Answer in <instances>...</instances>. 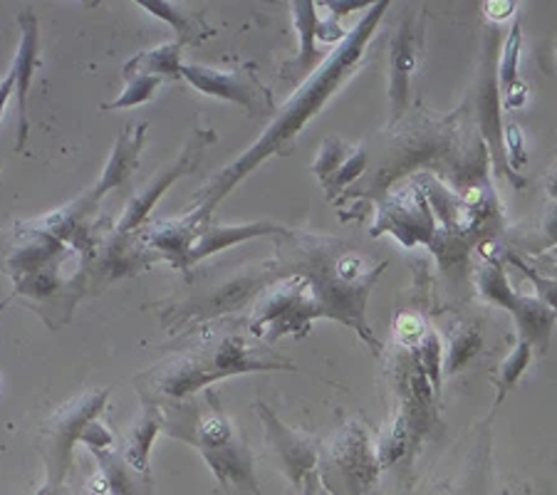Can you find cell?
I'll use <instances>...</instances> for the list:
<instances>
[{
    "mask_svg": "<svg viewBox=\"0 0 557 495\" xmlns=\"http://www.w3.org/2000/svg\"><path fill=\"white\" fill-rule=\"evenodd\" d=\"M488 260L475 270L473 281L479 285V293L486 297L488 302L498 305V308H506L513 314L520 330V337L528 339L530 345L545 352L547 345H550V332L555 322V308L545 305L541 300H533V297L516 293L508 283L506 263L498 253H491L486 250Z\"/></svg>",
    "mask_w": 557,
    "mask_h": 495,
    "instance_id": "10",
    "label": "cell"
},
{
    "mask_svg": "<svg viewBox=\"0 0 557 495\" xmlns=\"http://www.w3.org/2000/svg\"><path fill=\"white\" fill-rule=\"evenodd\" d=\"M367 164H370V154H367V149L349 147L347 157L339 161V166L332 171V176L322 184L330 201H335L339 194H345L349 186H355L357 178H362L367 174Z\"/></svg>",
    "mask_w": 557,
    "mask_h": 495,
    "instance_id": "28",
    "label": "cell"
},
{
    "mask_svg": "<svg viewBox=\"0 0 557 495\" xmlns=\"http://www.w3.org/2000/svg\"><path fill=\"white\" fill-rule=\"evenodd\" d=\"M372 236H382V233H392L404 248L431 246L436 233V215L431 211L424 191L417 184V178H411L407 188H401L389 198H384L380 206V219L374 221Z\"/></svg>",
    "mask_w": 557,
    "mask_h": 495,
    "instance_id": "14",
    "label": "cell"
},
{
    "mask_svg": "<svg viewBox=\"0 0 557 495\" xmlns=\"http://www.w3.org/2000/svg\"><path fill=\"white\" fill-rule=\"evenodd\" d=\"M134 3L141 5L149 15H154V17H159V21H164L166 25H172L178 35L176 40L184 45H196V42L213 38L215 35V30L211 28V25H206L201 15L182 11V8L172 3V0H134Z\"/></svg>",
    "mask_w": 557,
    "mask_h": 495,
    "instance_id": "23",
    "label": "cell"
},
{
    "mask_svg": "<svg viewBox=\"0 0 557 495\" xmlns=\"http://www.w3.org/2000/svg\"><path fill=\"white\" fill-rule=\"evenodd\" d=\"M147 127H149L147 122H139V124H127V127L120 132V137H116V141H114L112 157H110V161H107L100 182H97L92 191H87L89 201L100 206L104 194H110L112 188H120L129 182L132 171L139 166L144 139H147Z\"/></svg>",
    "mask_w": 557,
    "mask_h": 495,
    "instance_id": "20",
    "label": "cell"
},
{
    "mask_svg": "<svg viewBox=\"0 0 557 495\" xmlns=\"http://www.w3.org/2000/svg\"><path fill=\"white\" fill-rule=\"evenodd\" d=\"M483 349V337L479 325H463L458 322L454 325L451 335H448V349L444 352V374L454 376L466 369V364L471 362L473 357H479V352Z\"/></svg>",
    "mask_w": 557,
    "mask_h": 495,
    "instance_id": "26",
    "label": "cell"
},
{
    "mask_svg": "<svg viewBox=\"0 0 557 495\" xmlns=\"http://www.w3.org/2000/svg\"><path fill=\"white\" fill-rule=\"evenodd\" d=\"M77 441H79V444H85L89 451H102V448H112L114 446V436L97 419L87 421L85 429L79 431V438Z\"/></svg>",
    "mask_w": 557,
    "mask_h": 495,
    "instance_id": "33",
    "label": "cell"
},
{
    "mask_svg": "<svg viewBox=\"0 0 557 495\" xmlns=\"http://www.w3.org/2000/svg\"><path fill=\"white\" fill-rule=\"evenodd\" d=\"M159 431H164V409L157 407V404L144 401L141 419L134 424L122 454L124 463H127L134 473L149 475V454Z\"/></svg>",
    "mask_w": 557,
    "mask_h": 495,
    "instance_id": "22",
    "label": "cell"
},
{
    "mask_svg": "<svg viewBox=\"0 0 557 495\" xmlns=\"http://www.w3.org/2000/svg\"><path fill=\"white\" fill-rule=\"evenodd\" d=\"M347 35V30L339 28V21L335 17H327V21H318V30H314V38L322 42H339Z\"/></svg>",
    "mask_w": 557,
    "mask_h": 495,
    "instance_id": "36",
    "label": "cell"
},
{
    "mask_svg": "<svg viewBox=\"0 0 557 495\" xmlns=\"http://www.w3.org/2000/svg\"><path fill=\"white\" fill-rule=\"evenodd\" d=\"M215 141V132L213 129H206V127H196L191 132V137H188L186 147L182 154H178V159L174 161V164H169L164 169V174H161L159 178H154L144 191H139L137 196L132 198V201L127 203V209H124L120 223H116V231L120 233H137L144 223H147L149 213L154 206L161 201V196H164L169 191V186H172L174 182H178V178H184L188 174H194L196 169H199L201 159L206 154V149L211 147V144Z\"/></svg>",
    "mask_w": 557,
    "mask_h": 495,
    "instance_id": "15",
    "label": "cell"
},
{
    "mask_svg": "<svg viewBox=\"0 0 557 495\" xmlns=\"http://www.w3.org/2000/svg\"><path fill=\"white\" fill-rule=\"evenodd\" d=\"M293 21H295V30L300 35V52L295 55L290 62L283 65V79H298L308 77L310 72L320 65V52L314 50V30H318V11H314V0H293Z\"/></svg>",
    "mask_w": 557,
    "mask_h": 495,
    "instance_id": "21",
    "label": "cell"
},
{
    "mask_svg": "<svg viewBox=\"0 0 557 495\" xmlns=\"http://www.w3.org/2000/svg\"><path fill=\"white\" fill-rule=\"evenodd\" d=\"M314 320H322V310L308 281L300 275H281L256 297L248 332L265 345H275L283 337H305Z\"/></svg>",
    "mask_w": 557,
    "mask_h": 495,
    "instance_id": "8",
    "label": "cell"
},
{
    "mask_svg": "<svg viewBox=\"0 0 557 495\" xmlns=\"http://www.w3.org/2000/svg\"><path fill=\"white\" fill-rule=\"evenodd\" d=\"M374 3H380V0H322V5L327 8L330 17H335V21L357 11H370Z\"/></svg>",
    "mask_w": 557,
    "mask_h": 495,
    "instance_id": "34",
    "label": "cell"
},
{
    "mask_svg": "<svg viewBox=\"0 0 557 495\" xmlns=\"http://www.w3.org/2000/svg\"><path fill=\"white\" fill-rule=\"evenodd\" d=\"M364 495H376V493H374V491H367V493H364Z\"/></svg>",
    "mask_w": 557,
    "mask_h": 495,
    "instance_id": "40",
    "label": "cell"
},
{
    "mask_svg": "<svg viewBox=\"0 0 557 495\" xmlns=\"http://www.w3.org/2000/svg\"><path fill=\"white\" fill-rule=\"evenodd\" d=\"M300 493L302 495H322V485H320V481H318V473H310L308 479L302 481V485H300Z\"/></svg>",
    "mask_w": 557,
    "mask_h": 495,
    "instance_id": "38",
    "label": "cell"
},
{
    "mask_svg": "<svg viewBox=\"0 0 557 495\" xmlns=\"http://www.w3.org/2000/svg\"><path fill=\"white\" fill-rule=\"evenodd\" d=\"M253 407L258 411L260 421H263L268 444H271V451L277 456V461H281L283 473L287 475V481L300 491L302 481L308 479V475L314 471V466H318L320 446H322L320 438L283 424L265 401H256Z\"/></svg>",
    "mask_w": 557,
    "mask_h": 495,
    "instance_id": "16",
    "label": "cell"
},
{
    "mask_svg": "<svg viewBox=\"0 0 557 495\" xmlns=\"http://www.w3.org/2000/svg\"><path fill=\"white\" fill-rule=\"evenodd\" d=\"M518 0H483V13H486L488 21L503 23L513 15Z\"/></svg>",
    "mask_w": 557,
    "mask_h": 495,
    "instance_id": "35",
    "label": "cell"
},
{
    "mask_svg": "<svg viewBox=\"0 0 557 495\" xmlns=\"http://www.w3.org/2000/svg\"><path fill=\"white\" fill-rule=\"evenodd\" d=\"M496 45L498 33L491 30L486 35V45H483L481 58V75L479 85H475L473 107H475V122H479V134L483 144H486L488 159L493 161L500 174L510 178V184L518 188L525 186V178H520L513 169H510L506 159V149H503V116H500V89H498V72H496Z\"/></svg>",
    "mask_w": 557,
    "mask_h": 495,
    "instance_id": "12",
    "label": "cell"
},
{
    "mask_svg": "<svg viewBox=\"0 0 557 495\" xmlns=\"http://www.w3.org/2000/svg\"><path fill=\"white\" fill-rule=\"evenodd\" d=\"M380 461L362 419H349L347 424L320 446L314 466L322 491L327 495H364L380 479Z\"/></svg>",
    "mask_w": 557,
    "mask_h": 495,
    "instance_id": "7",
    "label": "cell"
},
{
    "mask_svg": "<svg viewBox=\"0 0 557 495\" xmlns=\"http://www.w3.org/2000/svg\"><path fill=\"white\" fill-rule=\"evenodd\" d=\"M17 25H21L23 38L21 45H17L15 60H13V75H15V89L13 95L17 97V139H15V149L23 151L25 144H28V132H30V122H28V92H30V83L35 70H38L40 62V48H38V17H35L33 11H23L21 17H17Z\"/></svg>",
    "mask_w": 557,
    "mask_h": 495,
    "instance_id": "18",
    "label": "cell"
},
{
    "mask_svg": "<svg viewBox=\"0 0 557 495\" xmlns=\"http://www.w3.org/2000/svg\"><path fill=\"white\" fill-rule=\"evenodd\" d=\"M392 382L394 392L399 396V417L407 421V429L411 434L414 446L421 444V438L434 431L438 424V394L426 380L424 369L419 367L417 357L411 349L399 347L392 357Z\"/></svg>",
    "mask_w": 557,
    "mask_h": 495,
    "instance_id": "13",
    "label": "cell"
},
{
    "mask_svg": "<svg viewBox=\"0 0 557 495\" xmlns=\"http://www.w3.org/2000/svg\"><path fill=\"white\" fill-rule=\"evenodd\" d=\"M161 85V77L157 75H144V72H134L127 77V87L122 89V95L114 102L104 104V110H127V107H137L149 102L157 95V87Z\"/></svg>",
    "mask_w": 557,
    "mask_h": 495,
    "instance_id": "31",
    "label": "cell"
},
{
    "mask_svg": "<svg viewBox=\"0 0 557 495\" xmlns=\"http://www.w3.org/2000/svg\"><path fill=\"white\" fill-rule=\"evenodd\" d=\"M182 50L184 42H166L159 45L154 50L139 52L134 55L127 65H124V75H134V72H144V75H157L169 79H182Z\"/></svg>",
    "mask_w": 557,
    "mask_h": 495,
    "instance_id": "24",
    "label": "cell"
},
{
    "mask_svg": "<svg viewBox=\"0 0 557 495\" xmlns=\"http://www.w3.org/2000/svg\"><path fill=\"white\" fill-rule=\"evenodd\" d=\"M79 3H83L85 8H97V5H102L104 0H79Z\"/></svg>",
    "mask_w": 557,
    "mask_h": 495,
    "instance_id": "39",
    "label": "cell"
},
{
    "mask_svg": "<svg viewBox=\"0 0 557 495\" xmlns=\"http://www.w3.org/2000/svg\"><path fill=\"white\" fill-rule=\"evenodd\" d=\"M287 228L277 226V223L271 221H260V223H246V226H215V223L206 221L196 231V236L188 246L182 270L194 268L201 260L211 258L221 250H226L231 246H238V243H248L253 238H263V236H283Z\"/></svg>",
    "mask_w": 557,
    "mask_h": 495,
    "instance_id": "19",
    "label": "cell"
},
{
    "mask_svg": "<svg viewBox=\"0 0 557 495\" xmlns=\"http://www.w3.org/2000/svg\"><path fill=\"white\" fill-rule=\"evenodd\" d=\"M92 454L102 466L107 491L112 495H137V485H134V475L137 473L124 463L122 456H116L112 448H102V451H92Z\"/></svg>",
    "mask_w": 557,
    "mask_h": 495,
    "instance_id": "30",
    "label": "cell"
},
{
    "mask_svg": "<svg viewBox=\"0 0 557 495\" xmlns=\"http://www.w3.org/2000/svg\"><path fill=\"white\" fill-rule=\"evenodd\" d=\"M201 392V396L194 394L184 401L161 407L164 409V431L172 438L194 446L223 488L236 485V488L260 495L253 454L246 446L244 434L223 411L219 394L211 386Z\"/></svg>",
    "mask_w": 557,
    "mask_h": 495,
    "instance_id": "4",
    "label": "cell"
},
{
    "mask_svg": "<svg viewBox=\"0 0 557 495\" xmlns=\"http://www.w3.org/2000/svg\"><path fill=\"white\" fill-rule=\"evenodd\" d=\"M520 25H513V33L508 35L506 48L500 52V62L496 65L498 72V89H500V102L506 107H520V102L528 99V89L518 85V60H520Z\"/></svg>",
    "mask_w": 557,
    "mask_h": 495,
    "instance_id": "25",
    "label": "cell"
},
{
    "mask_svg": "<svg viewBox=\"0 0 557 495\" xmlns=\"http://www.w3.org/2000/svg\"><path fill=\"white\" fill-rule=\"evenodd\" d=\"M530 359H533V345L520 337V342L513 347V352L503 359L496 376H493V382H496V407H500V404L506 401V396L516 389L520 376L525 374Z\"/></svg>",
    "mask_w": 557,
    "mask_h": 495,
    "instance_id": "27",
    "label": "cell"
},
{
    "mask_svg": "<svg viewBox=\"0 0 557 495\" xmlns=\"http://www.w3.org/2000/svg\"><path fill=\"white\" fill-rule=\"evenodd\" d=\"M392 0H380L370 11L362 15L352 30H347L343 40L337 42V48L330 52L327 58L320 60V65L314 67L308 77L302 79L298 89L287 97V102L275 110L273 122L268 124V129L250 144L244 154L236 157L231 164L219 171L209 184L203 186V191L196 196V206L191 211L196 223L211 221V213L223 198H226L233 188H236L248 174L265 164L273 157H287L290 154L295 139L300 137V132L318 116L325 104L335 97L339 89L345 87L349 77L355 75L362 65L367 55V45L374 38V33L380 30V23L384 21L386 11H389Z\"/></svg>",
    "mask_w": 557,
    "mask_h": 495,
    "instance_id": "1",
    "label": "cell"
},
{
    "mask_svg": "<svg viewBox=\"0 0 557 495\" xmlns=\"http://www.w3.org/2000/svg\"><path fill=\"white\" fill-rule=\"evenodd\" d=\"M347 151H349V147L343 139H332L330 137V139L322 141L320 154H318V159L312 161V171H314V176H318L320 184L327 182V178L332 176V171L339 166V161L347 157Z\"/></svg>",
    "mask_w": 557,
    "mask_h": 495,
    "instance_id": "32",
    "label": "cell"
},
{
    "mask_svg": "<svg viewBox=\"0 0 557 495\" xmlns=\"http://www.w3.org/2000/svg\"><path fill=\"white\" fill-rule=\"evenodd\" d=\"M182 79H186L196 92L244 107L250 116L275 114L273 92L260 83L256 65H244L238 70H213L182 62Z\"/></svg>",
    "mask_w": 557,
    "mask_h": 495,
    "instance_id": "11",
    "label": "cell"
},
{
    "mask_svg": "<svg viewBox=\"0 0 557 495\" xmlns=\"http://www.w3.org/2000/svg\"><path fill=\"white\" fill-rule=\"evenodd\" d=\"M281 273H277L273 260L271 263H260L253 268H244L223 281H215L213 285L203 287L186 300L174 302L172 308L164 312L166 330H196L201 325H209L213 320L226 318L231 312H238L256 302V297L265 290L268 285L275 283Z\"/></svg>",
    "mask_w": 557,
    "mask_h": 495,
    "instance_id": "6",
    "label": "cell"
},
{
    "mask_svg": "<svg viewBox=\"0 0 557 495\" xmlns=\"http://www.w3.org/2000/svg\"><path fill=\"white\" fill-rule=\"evenodd\" d=\"M421 25L411 15H404L392 35L389 50V124H399L411 104V77L421 55Z\"/></svg>",
    "mask_w": 557,
    "mask_h": 495,
    "instance_id": "17",
    "label": "cell"
},
{
    "mask_svg": "<svg viewBox=\"0 0 557 495\" xmlns=\"http://www.w3.org/2000/svg\"><path fill=\"white\" fill-rule=\"evenodd\" d=\"M463 110L446 120H429L426 114H419L414 124L404 129L397 141L389 147V157L382 161V166L372 176H364L355 191H345L347 198H382L389 191L392 184H397L404 174H409L417 166H431L434 159L454 154V149L461 144V124Z\"/></svg>",
    "mask_w": 557,
    "mask_h": 495,
    "instance_id": "5",
    "label": "cell"
},
{
    "mask_svg": "<svg viewBox=\"0 0 557 495\" xmlns=\"http://www.w3.org/2000/svg\"><path fill=\"white\" fill-rule=\"evenodd\" d=\"M273 265L281 275L305 277L322 318L355 330L376 355H382V342L367 325V300L386 263L374 265L370 256L359 253L357 246L343 238L285 231L277 236Z\"/></svg>",
    "mask_w": 557,
    "mask_h": 495,
    "instance_id": "2",
    "label": "cell"
},
{
    "mask_svg": "<svg viewBox=\"0 0 557 495\" xmlns=\"http://www.w3.org/2000/svg\"><path fill=\"white\" fill-rule=\"evenodd\" d=\"M201 327V335L182 347L176 357L151 367L149 372L134 380L141 401L169 407V404L184 401L228 376L250 372H298L295 362L275 355L271 345H256L240 332L213 330L211 325Z\"/></svg>",
    "mask_w": 557,
    "mask_h": 495,
    "instance_id": "3",
    "label": "cell"
},
{
    "mask_svg": "<svg viewBox=\"0 0 557 495\" xmlns=\"http://www.w3.org/2000/svg\"><path fill=\"white\" fill-rule=\"evenodd\" d=\"M263 3H275V0H263Z\"/></svg>",
    "mask_w": 557,
    "mask_h": 495,
    "instance_id": "41",
    "label": "cell"
},
{
    "mask_svg": "<svg viewBox=\"0 0 557 495\" xmlns=\"http://www.w3.org/2000/svg\"><path fill=\"white\" fill-rule=\"evenodd\" d=\"M107 399H110V389L87 392L79 399L58 409L50 421H45L38 436V448L45 458V466H48V481H45L40 495L58 493L72 466V446L77 444L79 431L85 429L87 421L100 417V411L107 407Z\"/></svg>",
    "mask_w": 557,
    "mask_h": 495,
    "instance_id": "9",
    "label": "cell"
},
{
    "mask_svg": "<svg viewBox=\"0 0 557 495\" xmlns=\"http://www.w3.org/2000/svg\"><path fill=\"white\" fill-rule=\"evenodd\" d=\"M411 355L417 357L419 367L424 369L426 380L434 386V392L442 396V380H444V347H442V339H438L436 332L426 330L424 335L419 337V342L414 347H409Z\"/></svg>",
    "mask_w": 557,
    "mask_h": 495,
    "instance_id": "29",
    "label": "cell"
},
{
    "mask_svg": "<svg viewBox=\"0 0 557 495\" xmlns=\"http://www.w3.org/2000/svg\"><path fill=\"white\" fill-rule=\"evenodd\" d=\"M13 89H15V75H13V70H8L5 79L0 83V120H3L5 104H8V99L13 97Z\"/></svg>",
    "mask_w": 557,
    "mask_h": 495,
    "instance_id": "37",
    "label": "cell"
}]
</instances>
